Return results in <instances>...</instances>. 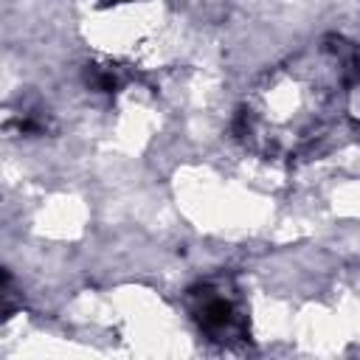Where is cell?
Instances as JSON below:
<instances>
[{
	"instance_id": "obj_1",
	"label": "cell",
	"mask_w": 360,
	"mask_h": 360,
	"mask_svg": "<svg viewBox=\"0 0 360 360\" xmlns=\"http://www.w3.org/2000/svg\"><path fill=\"white\" fill-rule=\"evenodd\" d=\"M346 73L349 59L332 45L278 65L239 110L236 135L264 155H295L332 121Z\"/></svg>"
},
{
	"instance_id": "obj_2",
	"label": "cell",
	"mask_w": 360,
	"mask_h": 360,
	"mask_svg": "<svg viewBox=\"0 0 360 360\" xmlns=\"http://www.w3.org/2000/svg\"><path fill=\"white\" fill-rule=\"evenodd\" d=\"M188 315L197 329L222 346L248 338V312L236 284L228 276H214L188 290Z\"/></svg>"
},
{
	"instance_id": "obj_3",
	"label": "cell",
	"mask_w": 360,
	"mask_h": 360,
	"mask_svg": "<svg viewBox=\"0 0 360 360\" xmlns=\"http://www.w3.org/2000/svg\"><path fill=\"white\" fill-rule=\"evenodd\" d=\"M87 82L101 93H115L127 82V76H124V70L118 65H93L87 70Z\"/></svg>"
}]
</instances>
